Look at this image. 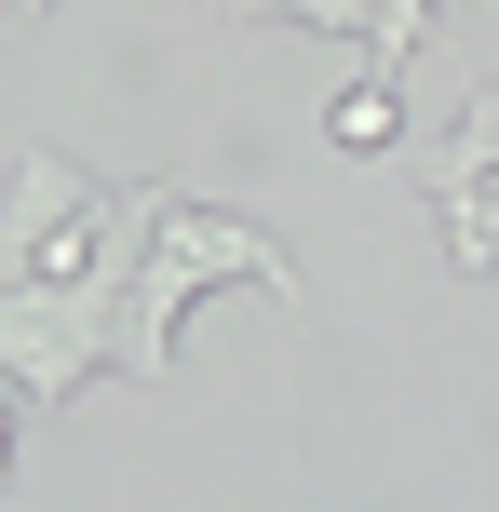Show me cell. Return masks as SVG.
Instances as JSON below:
<instances>
[{
    "instance_id": "6da1fadb",
    "label": "cell",
    "mask_w": 499,
    "mask_h": 512,
    "mask_svg": "<svg viewBox=\"0 0 499 512\" xmlns=\"http://www.w3.org/2000/svg\"><path fill=\"white\" fill-rule=\"evenodd\" d=\"M216 283H257V297H284V310H297V256L270 243L257 216L176 203V216H162V243H149V270H135V297H122V378H135V391L176 378V324L216 297Z\"/></svg>"
},
{
    "instance_id": "7a4b0ae2",
    "label": "cell",
    "mask_w": 499,
    "mask_h": 512,
    "mask_svg": "<svg viewBox=\"0 0 499 512\" xmlns=\"http://www.w3.org/2000/svg\"><path fill=\"white\" fill-rule=\"evenodd\" d=\"M122 270H68V283H0V378L27 405H68L81 378L122 364Z\"/></svg>"
},
{
    "instance_id": "3957f363",
    "label": "cell",
    "mask_w": 499,
    "mask_h": 512,
    "mask_svg": "<svg viewBox=\"0 0 499 512\" xmlns=\"http://www.w3.org/2000/svg\"><path fill=\"white\" fill-rule=\"evenodd\" d=\"M95 203L108 189L68 149H14V176H0V283H68L95 256Z\"/></svg>"
},
{
    "instance_id": "277c9868",
    "label": "cell",
    "mask_w": 499,
    "mask_h": 512,
    "mask_svg": "<svg viewBox=\"0 0 499 512\" xmlns=\"http://www.w3.org/2000/svg\"><path fill=\"white\" fill-rule=\"evenodd\" d=\"M473 176H499V81H473V108L432 135V203H459Z\"/></svg>"
},
{
    "instance_id": "5b68a950",
    "label": "cell",
    "mask_w": 499,
    "mask_h": 512,
    "mask_svg": "<svg viewBox=\"0 0 499 512\" xmlns=\"http://www.w3.org/2000/svg\"><path fill=\"white\" fill-rule=\"evenodd\" d=\"M324 135H338L351 162H378V149H392V135H405V95H392V81H351V95L324 108Z\"/></svg>"
},
{
    "instance_id": "8992f818",
    "label": "cell",
    "mask_w": 499,
    "mask_h": 512,
    "mask_svg": "<svg viewBox=\"0 0 499 512\" xmlns=\"http://www.w3.org/2000/svg\"><path fill=\"white\" fill-rule=\"evenodd\" d=\"M432 14H446V0H365V81H405V54H419Z\"/></svg>"
},
{
    "instance_id": "52a82bcc",
    "label": "cell",
    "mask_w": 499,
    "mask_h": 512,
    "mask_svg": "<svg viewBox=\"0 0 499 512\" xmlns=\"http://www.w3.org/2000/svg\"><path fill=\"white\" fill-rule=\"evenodd\" d=\"M432 216H446V256H459V270H499V176H473L459 203H432Z\"/></svg>"
},
{
    "instance_id": "ba28073f",
    "label": "cell",
    "mask_w": 499,
    "mask_h": 512,
    "mask_svg": "<svg viewBox=\"0 0 499 512\" xmlns=\"http://www.w3.org/2000/svg\"><path fill=\"white\" fill-rule=\"evenodd\" d=\"M216 27H365V0H203Z\"/></svg>"
},
{
    "instance_id": "9c48e42d",
    "label": "cell",
    "mask_w": 499,
    "mask_h": 512,
    "mask_svg": "<svg viewBox=\"0 0 499 512\" xmlns=\"http://www.w3.org/2000/svg\"><path fill=\"white\" fill-rule=\"evenodd\" d=\"M0 391H14V378H0ZM0 486H14V405H0Z\"/></svg>"
}]
</instances>
